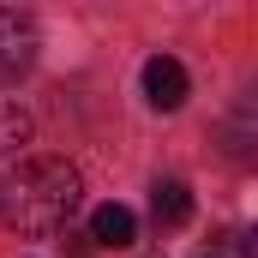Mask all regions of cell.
Listing matches in <instances>:
<instances>
[{"label":"cell","mask_w":258,"mask_h":258,"mask_svg":"<svg viewBox=\"0 0 258 258\" xmlns=\"http://www.w3.org/2000/svg\"><path fill=\"white\" fill-rule=\"evenodd\" d=\"M144 96H150V108L174 114L186 102V66L174 60V54H150L144 60Z\"/></svg>","instance_id":"cell-3"},{"label":"cell","mask_w":258,"mask_h":258,"mask_svg":"<svg viewBox=\"0 0 258 258\" xmlns=\"http://www.w3.org/2000/svg\"><path fill=\"white\" fill-rule=\"evenodd\" d=\"M30 144V114L18 102H0V156H18Z\"/></svg>","instance_id":"cell-6"},{"label":"cell","mask_w":258,"mask_h":258,"mask_svg":"<svg viewBox=\"0 0 258 258\" xmlns=\"http://www.w3.org/2000/svg\"><path fill=\"white\" fill-rule=\"evenodd\" d=\"M36 48H42L36 18H30V12H18V6H0V84L24 78V72L36 66Z\"/></svg>","instance_id":"cell-2"},{"label":"cell","mask_w":258,"mask_h":258,"mask_svg":"<svg viewBox=\"0 0 258 258\" xmlns=\"http://www.w3.org/2000/svg\"><path fill=\"white\" fill-rule=\"evenodd\" d=\"M72 204H78V168L60 162V156H30L0 186V216L18 234H54V228H66Z\"/></svg>","instance_id":"cell-1"},{"label":"cell","mask_w":258,"mask_h":258,"mask_svg":"<svg viewBox=\"0 0 258 258\" xmlns=\"http://www.w3.org/2000/svg\"><path fill=\"white\" fill-rule=\"evenodd\" d=\"M90 240H96V246H132V240H138V216H132L126 204H96Z\"/></svg>","instance_id":"cell-4"},{"label":"cell","mask_w":258,"mask_h":258,"mask_svg":"<svg viewBox=\"0 0 258 258\" xmlns=\"http://www.w3.org/2000/svg\"><path fill=\"white\" fill-rule=\"evenodd\" d=\"M150 216H156V228H180V222H192V192H186L180 180H156Z\"/></svg>","instance_id":"cell-5"}]
</instances>
